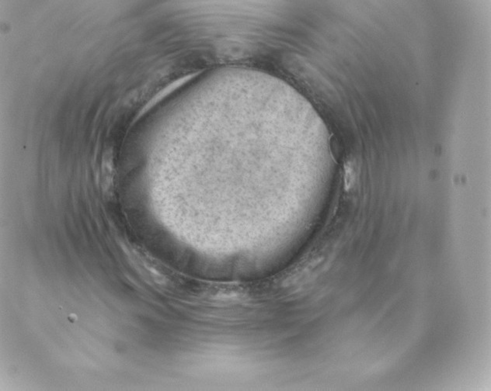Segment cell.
Listing matches in <instances>:
<instances>
[{
	"label": "cell",
	"mask_w": 491,
	"mask_h": 391,
	"mask_svg": "<svg viewBox=\"0 0 491 391\" xmlns=\"http://www.w3.org/2000/svg\"><path fill=\"white\" fill-rule=\"evenodd\" d=\"M189 79L190 76L182 78V79H181V80H177V81L174 82V83L170 84L168 87H167L165 89H163V90H161V91L159 92L158 94H156V95L154 97V98H152V100L148 102V104H147V105L145 106L143 109H142V111H141L140 114L141 115V114H143L144 113L146 112V111H148L150 108H152L153 106H155L157 103H159L160 100H162L164 97L169 95L170 93H172L174 90H175L176 89H178V87H181V85L185 83V82H187V80H189Z\"/></svg>",
	"instance_id": "obj_1"
},
{
	"label": "cell",
	"mask_w": 491,
	"mask_h": 391,
	"mask_svg": "<svg viewBox=\"0 0 491 391\" xmlns=\"http://www.w3.org/2000/svg\"><path fill=\"white\" fill-rule=\"evenodd\" d=\"M355 168L352 162H348L345 166V188L346 190H350L355 182Z\"/></svg>",
	"instance_id": "obj_2"
}]
</instances>
